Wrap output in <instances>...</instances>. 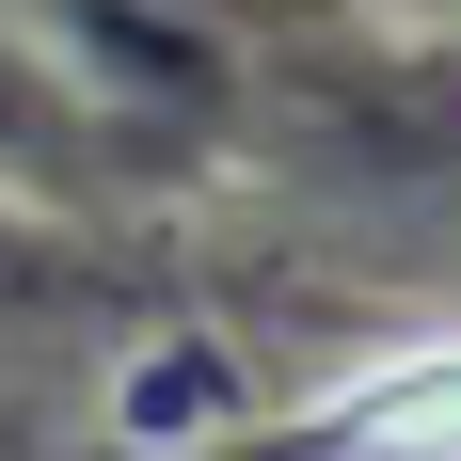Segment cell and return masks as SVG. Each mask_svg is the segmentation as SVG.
Wrapping results in <instances>:
<instances>
[{
	"instance_id": "obj_1",
	"label": "cell",
	"mask_w": 461,
	"mask_h": 461,
	"mask_svg": "<svg viewBox=\"0 0 461 461\" xmlns=\"http://www.w3.org/2000/svg\"><path fill=\"white\" fill-rule=\"evenodd\" d=\"M319 446L334 461H461V350H414V366L350 382Z\"/></svg>"
}]
</instances>
